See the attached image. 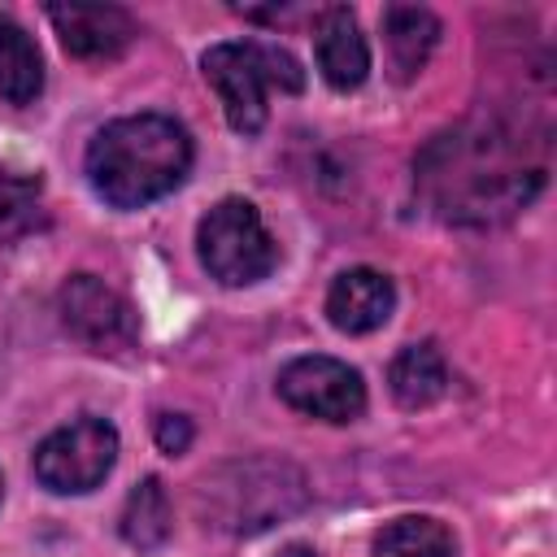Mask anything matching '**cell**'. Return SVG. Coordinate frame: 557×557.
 <instances>
[{
    "label": "cell",
    "instance_id": "4fadbf2b",
    "mask_svg": "<svg viewBox=\"0 0 557 557\" xmlns=\"http://www.w3.org/2000/svg\"><path fill=\"white\" fill-rule=\"evenodd\" d=\"M383 35H387V52H392L396 74L413 78L440 44V17L422 4H392V9H383Z\"/></svg>",
    "mask_w": 557,
    "mask_h": 557
},
{
    "label": "cell",
    "instance_id": "7c38bea8",
    "mask_svg": "<svg viewBox=\"0 0 557 557\" xmlns=\"http://www.w3.org/2000/svg\"><path fill=\"white\" fill-rule=\"evenodd\" d=\"M387 387L400 409H426L448 392V361L431 339L405 344L387 366Z\"/></svg>",
    "mask_w": 557,
    "mask_h": 557
},
{
    "label": "cell",
    "instance_id": "9c48e42d",
    "mask_svg": "<svg viewBox=\"0 0 557 557\" xmlns=\"http://www.w3.org/2000/svg\"><path fill=\"white\" fill-rule=\"evenodd\" d=\"M48 22L78 61H113L135 39V17L117 4H48Z\"/></svg>",
    "mask_w": 557,
    "mask_h": 557
},
{
    "label": "cell",
    "instance_id": "ba28073f",
    "mask_svg": "<svg viewBox=\"0 0 557 557\" xmlns=\"http://www.w3.org/2000/svg\"><path fill=\"white\" fill-rule=\"evenodd\" d=\"M278 396L318 422H352L366 409V383L361 374L339 357H296L278 374Z\"/></svg>",
    "mask_w": 557,
    "mask_h": 557
},
{
    "label": "cell",
    "instance_id": "ffe728a7",
    "mask_svg": "<svg viewBox=\"0 0 557 557\" xmlns=\"http://www.w3.org/2000/svg\"><path fill=\"white\" fill-rule=\"evenodd\" d=\"M0 500H4V474H0Z\"/></svg>",
    "mask_w": 557,
    "mask_h": 557
},
{
    "label": "cell",
    "instance_id": "d6986e66",
    "mask_svg": "<svg viewBox=\"0 0 557 557\" xmlns=\"http://www.w3.org/2000/svg\"><path fill=\"white\" fill-rule=\"evenodd\" d=\"M283 557H313V548H309V544H287Z\"/></svg>",
    "mask_w": 557,
    "mask_h": 557
},
{
    "label": "cell",
    "instance_id": "30bf717a",
    "mask_svg": "<svg viewBox=\"0 0 557 557\" xmlns=\"http://www.w3.org/2000/svg\"><path fill=\"white\" fill-rule=\"evenodd\" d=\"M313 57L322 78L335 91H357L370 74V44L361 35V22L352 9L331 4L313 13Z\"/></svg>",
    "mask_w": 557,
    "mask_h": 557
},
{
    "label": "cell",
    "instance_id": "8992f818",
    "mask_svg": "<svg viewBox=\"0 0 557 557\" xmlns=\"http://www.w3.org/2000/svg\"><path fill=\"white\" fill-rule=\"evenodd\" d=\"M117 461V426L96 413H78L35 448V479L57 496L91 492Z\"/></svg>",
    "mask_w": 557,
    "mask_h": 557
},
{
    "label": "cell",
    "instance_id": "52a82bcc",
    "mask_svg": "<svg viewBox=\"0 0 557 557\" xmlns=\"http://www.w3.org/2000/svg\"><path fill=\"white\" fill-rule=\"evenodd\" d=\"M61 326L100 357H122L139 344V313L131 300L96 274H70L57 292Z\"/></svg>",
    "mask_w": 557,
    "mask_h": 557
},
{
    "label": "cell",
    "instance_id": "e0dca14e",
    "mask_svg": "<svg viewBox=\"0 0 557 557\" xmlns=\"http://www.w3.org/2000/svg\"><path fill=\"white\" fill-rule=\"evenodd\" d=\"M48 222L39 178L0 170V244H17Z\"/></svg>",
    "mask_w": 557,
    "mask_h": 557
},
{
    "label": "cell",
    "instance_id": "2e32d148",
    "mask_svg": "<svg viewBox=\"0 0 557 557\" xmlns=\"http://www.w3.org/2000/svg\"><path fill=\"white\" fill-rule=\"evenodd\" d=\"M374 557H457V535L440 518L409 513L374 535Z\"/></svg>",
    "mask_w": 557,
    "mask_h": 557
},
{
    "label": "cell",
    "instance_id": "6da1fadb",
    "mask_svg": "<svg viewBox=\"0 0 557 557\" xmlns=\"http://www.w3.org/2000/svg\"><path fill=\"white\" fill-rule=\"evenodd\" d=\"M548 178V131L513 113H470L413 157L426 213L448 226H496L522 213Z\"/></svg>",
    "mask_w": 557,
    "mask_h": 557
},
{
    "label": "cell",
    "instance_id": "9a60e30c",
    "mask_svg": "<svg viewBox=\"0 0 557 557\" xmlns=\"http://www.w3.org/2000/svg\"><path fill=\"white\" fill-rule=\"evenodd\" d=\"M117 531L139 553H152L170 540L174 513H170V496H165L161 479H144L139 487H131V496L122 505V518H117Z\"/></svg>",
    "mask_w": 557,
    "mask_h": 557
},
{
    "label": "cell",
    "instance_id": "3957f363",
    "mask_svg": "<svg viewBox=\"0 0 557 557\" xmlns=\"http://www.w3.org/2000/svg\"><path fill=\"white\" fill-rule=\"evenodd\" d=\"M309 483L300 466L283 457H239L218 470H209L196 487V505L209 518V527L231 531V535H252L265 531L296 509H305Z\"/></svg>",
    "mask_w": 557,
    "mask_h": 557
},
{
    "label": "cell",
    "instance_id": "5bb4252c",
    "mask_svg": "<svg viewBox=\"0 0 557 557\" xmlns=\"http://www.w3.org/2000/svg\"><path fill=\"white\" fill-rule=\"evenodd\" d=\"M39 91H44V52L26 35V26L0 13V96L9 104H35Z\"/></svg>",
    "mask_w": 557,
    "mask_h": 557
},
{
    "label": "cell",
    "instance_id": "8fae6325",
    "mask_svg": "<svg viewBox=\"0 0 557 557\" xmlns=\"http://www.w3.org/2000/svg\"><path fill=\"white\" fill-rule=\"evenodd\" d=\"M392 309H396V287L387 274H379L370 265H352V270L335 274V283L326 287V318L344 335L379 331L392 318Z\"/></svg>",
    "mask_w": 557,
    "mask_h": 557
},
{
    "label": "cell",
    "instance_id": "7a4b0ae2",
    "mask_svg": "<svg viewBox=\"0 0 557 557\" xmlns=\"http://www.w3.org/2000/svg\"><path fill=\"white\" fill-rule=\"evenodd\" d=\"M83 170L104 205L144 209L183 187L191 170V135L183 122L165 113L113 117L91 135Z\"/></svg>",
    "mask_w": 557,
    "mask_h": 557
},
{
    "label": "cell",
    "instance_id": "ac0fdd59",
    "mask_svg": "<svg viewBox=\"0 0 557 557\" xmlns=\"http://www.w3.org/2000/svg\"><path fill=\"white\" fill-rule=\"evenodd\" d=\"M152 435H157V448L174 457V453H187L196 426H191V418H183V413H161L157 426H152Z\"/></svg>",
    "mask_w": 557,
    "mask_h": 557
},
{
    "label": "cell",
    "instance_id": "277c9868",
    "mask_svg": "<svg viewBox=\"0 0 557 557\" xmlns=\"http://www.w3.org/2000/svg\"><path fill=\"white\" fill-rule=\"evenodd\" d=\"M200 70L209 78V87L222 100L226 122L239 135H257L265 126V96L278 91H300L305 74L296 65V57L278 44H261V39H222L200 57Z\"/></svg>",
    "mask_w": 557,
    "mask_h": 557
},
{
    "label": "cell",
    "instance_id": "5b68a950",
    "mask_svg": "<svg viewBox=\"0 0 557 557\" xmlns=\"http://www.w3.org/2000/svg\"><path fill=\"white\" fill-rule=\"evenodd\" d=\"M196 252L209 278L222 287H252L278 265V239L261 222L252 200L226 196L196 226Z\"/></svg>",
    "mask_w": 557,
    "mask_h": 557
}]
</instances>
